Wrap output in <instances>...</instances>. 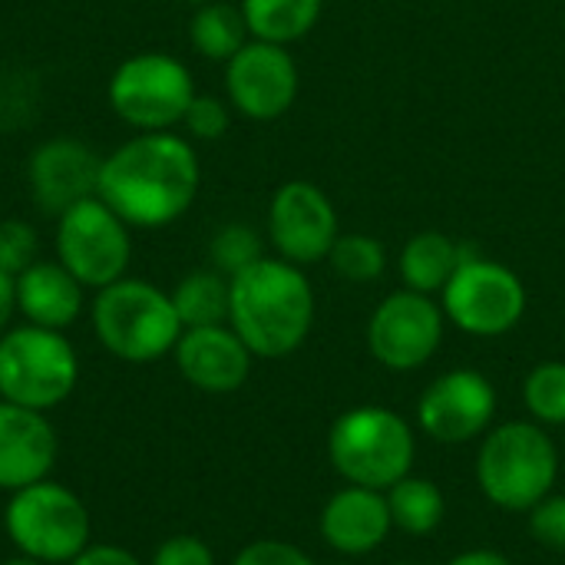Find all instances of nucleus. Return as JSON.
Returning <instances> with one entry per match:
<instances>
[{"instance_id": "nucleus-6", "label": "nucleus", "mask_w": 565, "mask_h": 565, "mask_svg": "<svg viewBox=\"0 0 565 565\" xmlns=\"http://www.w3.org/2000/svg\"><path fill=\"white\" fill-rule=\"evenodd\" d=\"M79 384V354L63 331L17 324L0 334V401L53 411Z\"/></svg>"}, {"instance_id": "nucleus-12", "label": "nucleus", "mask_w": 565, "mask_h": 565, "mask_svg": "<svg viewBox=\"0 0 565 565\" xmlns=\"http://www.w3.org/2000/svg\"><path fill=\"white\" fill-rule=\"evenodd\" d=\"M497 384L477 367H454L437 374L417 397V430L440 447L480 444L497 424Z\"/></svg>"}, {"instance_id": "nucleus-39", "label": "nucleus", "mask_w": 565, "mask_h": 565, "mask_svg": "<svg viewBox=\"0 0 565 565\" xmlns=\"http://www.w3.org/2000/svg\"><path fill=\"white\" fill-rule=\"evenodd\" d=\"M334 565H351V563H334Z\"/></svg>"}, {"instance_id": "nucleus-37", "label": "nucleus", "mask_w": 565, "mask_h": 565, "mask_svg": "<svg viewBox=\"0 0 565 565\" xmlns=\"http://www.w3.org/2000/svg\"><path fill=\"white\" fill-rule=\"evenodd\" d=\"M192 3H195V7H199V3H209V0H192Z\"/></svg>"}, {"instance_id": "nucleus-25", "label": "nucleus", "mask_w": 565, "mask_h": 565, "mask_svg": "<svg viewBox=\"0 0 565 565\" xmlns=\"http://www.w3.org/2000/svg\"><path fill=\"white\" fill-rule=\"evenodd\" d=\"M328 265L338 278L351 285H374L387 271V248L367 232H341L328 255Z\"/></svg>"}, {"instance_id": "nucleus-14", "label": "nucleus", "mask_w": 565, "mask_h": 565, "mask_svg": "<svg viewBox=\"0 0 565 565\" xmlns=\"http://www.w3.org/2000/svg\"><path fill=\"white\" fill-rule=\"evenodd\" d=\"M301 89V73L288 46L248 40L225 63V99L232 109L255 122L281 119Z\"/></svg>"}, {"instance_id": "nucleus-36", "label": "nucleus", "mask_w": 565, "mask_h": 565, "mask_svg": "<svg viewBox=\"0 0 565 565\" xmlns=\"http://www.w3.org/2000/svg\"><path fill=\"white\" fill-rule=\"evenodd\" d=\"M3 565H46V563H40V559H30V556H20V553H17V556H10Z\"/></svg>"}, {"instance_id": "nucleus-18", "label": "nucleus", "mask_w": 565, "mask_h": 565, "mask_svg": "<svg viewBox=\"0 0 565 565\" xmlns=\"http://www.w3.org/2000/svg\"><path fill=\"white\" fill-rule=\"evenodd\" d=\"M56 463V430L46 414L0 401V490L17 493L50 480Z\"/></svg>"}, {"instance_id": "nucleus-3", "label": "nucleus", "mask_w": 565, "mask_h": 565, "mask_svg": "<svg viewBox=\"0 0 565 565\" xmlns=\"http://www.w3.org/2000/svg\"><path fill=\"white\" fill-rule=\"evenodd\" d=\"M473 480L503 513H530L559 483V447L536 420L493 424L477 447Z\"/></svg>"}, {"instance_id": "nucleus-10", "label": "nucleus", "mask_w": 565, "mask_h": 565, "mask_svg": "<svg viewBox=\"0 0 565 565\" xmlns=\"http://www.w3.org/2000/svg\"><path fill=\"white\" fill-rule=\"evenodd\" d=\"M132 228L99 199L89 195L56 215V262L83 285L106 288L126 278L132 258Z\"/></svg>"}, {"instance_id": "nucleus-13", "label": "nucleus", "mask_w": 565, "mask_h": 565, "mask_svg": "<svg viewBox=\"0 0 565 565\" xmlns=\"http://www.w3.org/2000/svg\"><path fill=\"white\" fill-rule=\"evenodd\" d=\"M338 235H341L338 209L321 185L308 179H291L275 189L268 202L265 238L271 242L278 258L298 268L328 262Z\"/></svg>"}, {"instance_id": "nucleus-20", "label": "nucleus", "mask_w": 565, "mask_h": 565, "mask_svg": "<svg viewBox=\"0 0 565 565\" xmlns=\"http://www.w3.org/2000/svg\"><path fill=\"white\" fill-rule=\"evenodd\" d=\"M467 252H470V245L454 242L447 232H437V228L417 232L404 242V248L397 255L401 285L411 291L440 298V291L447 288V281L467 258Z\"/></svg>"}, {"instance_id": "nucleus-32", "label": "nucleus", "mask_w": 565, "mask_h": 565, "mask_svg": "<svg viewBox=\"0 0 565 565\" xmlns=\"http://www.w3.org/2000/svg\"><path fill=\"white\" fill-rule=\"evenodd\" d=\"M149 565H215V553L209 550V543L202 536L175 533L156 546Z\"/></svg>"}, {"instance_id": "nucleus-30", "label": "nucleus", "mask_w": 565, "mask_h": 565, "mask_svg": "<svg viewBox=\"0 0 565 565\" xmlns=\"http://www.w3.org/2000/svg\"><path fill=\"white\" fill-rule=\"evenodd\" d=\"M526 530L536 546L565 556V493H550L526 513Z\"/></svg>"}, {"instance_id": "nucleus-1", "label": "nucleus", "mask_w": 565, "mask_h": 565, "mask_svg": "<svg viewBox=\"0 0 565 565\" xmlns=\"http://www.w3.org/2000/svg\"><path fill=\"white\" fill-rule=\"evenodd\" d=\"M199 182L192 139L172 129L136 132L103 159L96 195L129 228H169L192 209Z\"/></svg>"}, {"instance_id": "nucleus-35", "label": "nucleus", "mask_w": 565, "mask_h": 565, "mask_svg": "<svg viewBox=\"0 0 565 565\" xmlns=\"http://www.w3.org/2000/svg\"><path fill=\"white\" fill-rule=\"evenodd\" d=\"M13 315H17V288H13V278L0 271V334L10 328Z\"/></svg>"}, {"instance_id": "nucleus-15", "label": "nucleus", "mask_w": 565, "mask_h": 565, "mask_svg": "<svg viewBox=\"0 0 565 565\" xmlns=\"http://www.w3.org/2000/svg\"><path fill=\"white\" fill-rule=\"evenodd\" d=\"M103 159L79 139L56 136L40 142L26 159L30 195L40 212L63 215L70 205L96 195Z\"/></svg>"}, {"instance_id": "nucleus-28", "label": "nucleus", "mask_w": 565, "mask_h": 565, "mask_svg": "<svg viewBox=\"0 0 565 565\" xmlns=\"http://www.w3.org/2000/svg\"><path fill=\"white\" fill-rule=\"evenodd\" d=\"M40 258V235L23 218H0V271L17 278Z\"/></svg>"}, {"instance_id": "nucleus-31", "label": "nucleus", "mask_w": 565, "mask_h": 565, "mask_svg": "<svg viewBox=\"0 0 565 565\" xmlns=\"http://www.w3.org/2000/svg\"><path fill=\"white\" fill-rule=\"evenodd\" d=\"M232 565H318L301 546L288 543V540H255L245 543Z\"/></svg>"}, {"instance_id": "nucleus-2", "label": "nucleus", "mask_w": 565, "mask_h": 565, "mask_svg": "<svg viewBox=\"0 0 565 565\" xmlns=\"http://www.w3.org/2000/svg\"><path fill=\"white\" fill-rule=\"evenodd\" d=\"M228 324L262 361L291 358L311 334L318 298L305 268L265 255L228 278Z\"/></svg>"}, {"instance_id": "nucleus-17", "label": "nucleus", "mask_w": 565, "mask_h": 565, "mask_svg": "<svg viewBox=\"0 0 565 565\" xmlns=\"http://www.w3.org/2000/svg\"><path fill=\"white\" fill-rule=\"evenodd\" d=\"M172 358L179 374L202 394H235L248 381L255 361L232 324L185 328Z\"/></svg>"}, {"instance_id": "nucleus-9", "label": "nucleus", "mask_w": 565, "mask_h": 565, "mask_svg": "<svg viewBox=\"0 0 565 565\" xmlns=\"http://www.w3.org/2000/svg\"><path fill=\"white\" fill-rule=\"evenodd\" d=\"M530 295L523 278L497 262L480 255L473 245L447 288L440 291V308L447 315V324L463 331L467 338H503L520 328L526 315Z\"/></svg>"}, {"instance_id": "nucleus-5", "label": "nucleus", "mask_w": 565, "mask_h": 565, "mask_svg": "<svg viewBox=\"0 0 565 565\" xmlns=\"http://www.w3.org/2000/svg\"><path fill=\"white\" fill-rule=\"evenodd\" d=\"M96 341L126 364H152L175 351L182 321L172 295L146 278H119L96 291L89 305Z\"/></svg>"}, {"instance_id": "nucleus-29", "label": "nucleus", "mask_w": 565, "mask_h": 565, "mask_svg": "<svg viewBox=\"0 0 565 565\" xmlns=\"http://www.w3.org/2000/svg\"><path fill=\"white\" fill-rule=\"evenodd\" d=\"M228 126H232V103L222 96H209V93H195V99L189 103L182 116L185 139H199V142L222 139Z\"/></svg>"}, {"instance_id": "nucleus-24", "label": "nucleus", "mask_w": 565, "mask_h": 565, "mask_svg": "<svg viewBox=\"0 0 565 565\" xmlns=\"http://www.w3.org/2000/svg\"><path fill=\"white\" fill-rule=\"evenodd\" d=\"M228 278L215 268L189 271L169 295L175 305V315L182 328H209V324H228Z\"/></svg>"}, {"instance_id": "nucleus-33", "label": "nucleus", "mask_w": 565, "mask_h": 565, "mask_svg": "<svg viewBox=\"0 0 565 565\" xmlns=\"http://www.w3.org/2000/svg\"><path fill=\"white\" fill-rule=\"evenodd\" d=\"M70 565H142L129 550L116 543H89Z\"/></svg>"}, {"instance_id": "nucleus-23", "label": "nucleus", "mask_w": 565, "mask_h": 565, "mask_svg": "<svg viewBox=\"0 0 565 565\" xmlns=\"http://www.w3.org/2000/svg\"><path fill=\"white\" fill-rule=\"evenodd\" d=\"M387 497V507H391V520H394V530L404 533V536H434L444 520H447V497L444 490L427 480V477H404L397 480L391 490H384Z\"/></svg>"}, {"instance_id": "nucleus-19", "label": "nucleus", "mask_w": 565, "mask_h": 565, "mask_svg": "<svg viewBox=\"0 0 565 565\" xmlns=\"http://www.w3.org/2000/svg\"><path fill=\"white\" fill-rule=\"evenodd\" d=\"M17 288V315H23L26 324L66 331L83 315V285L60 265L36 258L23 275L13 278Z\"/></svg>"}, {"instance_id": "nucleus-4", "label": "nucleus", "mask_w": 565, "mask_h": 565, "mask_svg": "<svg viewBox=\"0 0 565 565\" xmlns=\"http://www.w3.org/2000/svg\"><path fill=\"white\" fill-rule=\"evenodd\" d=\"M328 460L344 483L384 493L414 473L417 427L384 404L348 407L328 430Z\"/></svg>"}, {"instance_id": "nucleus-34", "label": "nucleus", "mask_w": 565, "mask_h": 565, "mask_svg": "<svg viewBox=\"0 0 565 565\" xmlns=\"http://www.w3.org/2000/svg\"><path fill=\"white\" fill-rule=\"evenodd\" d=\"M444 565H513V559H510L507 553H500V550H483V546H477V550L457 553L454 559H447Z\"/></svg>"}, {"instance_id": "nucleus-27", "label": "nucleus", "mask_w": 565, "mask_h": 565, "mask_svg": "<svg viewBox=\"0 0 565 565\" xmlns=\"http://www.w3.org/2000/svg\"><path fill=\"white\" fill-rule=\"evenodd\" d=\"M262 258H265V238L255 225H245V222L222 225L209 242V262L225 278H235L238 271L252 268Z\"/></svg>"}, {"instance_id": "nucleus-8", "label": "nucleus", "mask_w": 565, "mask_h": 565, "mask_svg": "<svg viewBox=\"0 0 565 565\" xmlns=\"http://www.w3.org/2000/svg\"><path fill=\"white\" fill-rule=\"evenodd\" d=\"M106 99L129 129L166 132L182 126V116L195 99V79L179 56L166 50H142L113 70Z\"/></svg>"}, {"instance_id": "nucleus-22", "label": "nucleus", "mask_w": 565, "mask_h": 565, "mask_svg": "<svg viewBox=\"0 0 565 565\" xmlns=\"http://www.w3.org/2000/svg\"><path fill=\"white\" fill-rule=\"evenodd\" d=\"M248 40H252V33H248L245 13L238 3L209 0V3H199L189 20L192 50L212 63H228Z\"/></svg>"}, {"instance_id": "nucleus-21", "label": "nucleus", "mask_w": 565, "mask_h": 565, "mask_svg": "<svg viewBox=\"0 0 565 565\" xmlns=\"http://www.w3.org/2000/svg\"><path fill=\"white\" fill-rule=\"evenodd\" d=\"M238 7L245 13L252 40L278 46L305 40L324 13V0H242Z\"/></svg>"}, {"instance_id": "nucleus-26", "label": "nucleus", "mask_w": 565, "mask_h": 565, "mask_svg": "<svg viewBox=\"0 0 565 565\" xmlns=\"http://www.w3.org/2000/svg\"><path fill=\"white\" fill-rule=\"evenodd\" d=\"M523 407L530 420L565 427V361H543L523 381Z\"/></svg>"}, {"instance_id": "nucleus-7", "label": "nucleus", "mask_w": 565, "mask_h": 565, "mask_svg": "<svg viewBox=\"0 0 565 565\" xmlns=\"http://www.w3.org/2000/svg\"><path fill=\"white\" fill-rule=\"evenodd\" d=\"M3 533L20 556L46 565H70L93 543L86 503L56 480H40L10 493L3 507Z\"/></svg>"}, {"instance_id": "nucleus-11", "label": "nucleus", "mask_w": 565, "mask_h": 565, "mask_svg": "<svg viewBox=\"0 0 565 565\" xmlns=\"http://www.w3.org/2000/svg\"><path fill=\"white\" fill-rule=\"evenodd\" d=\"M447 334V315L440 298L420 295L411 288H397L367 318V351L371 358L394 374H411L427 367Z\"/></svg>"}, {"instance_id": "nucleus-38", "label": "nucleus", "mask_w": 565, "mask_h": 565, "mask_svg": "<svg viewBox=\"0 0 565 565\" xmlns=\"http://www.w3.org/2000/svg\"><path fill=\"white\" fill-rule=\"evenodd\" d=\"M394 565H424V563H394Z\"/></svg>"}, {"instance_id": "nucleus-16", "label": "nucleus", "mask_w": 565, "mask_h": 565, "mask_svg": "<svg viewBox=\"0 0 565 565\" xmlns=\"http://www.w3.org/2000/svg\"><path fill=\"white\" fill-rule=\"evenodd\" d=\"M318 533L324 546L344 559H361L377 553L394 533L387 497L381 490L344 483L324 500L318 516Z\"/></svg>"}]
</instances>
